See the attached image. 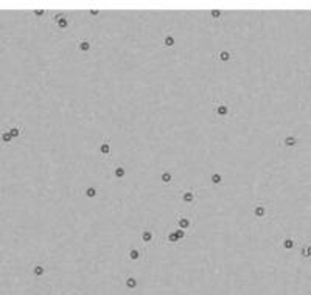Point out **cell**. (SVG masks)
Listing matches in <instances>:
<instances>
[{
	"mask_svg": "<svg viewBox=\"0 0 311 295\" xmlns=\"http://www.w3.org/2000/svg\"><path fill=\"white\" fill-rule=\"evenodd\" d=\"M229 113H230V107L226 103L218 101V103L213 104V115L215 117H227Z\"/></svg>",
	"mask_w": 311,
	"mask_h": 295,
	"instance_id": "6da1fadb",
	"label": "cell"
},
{
	"mask_svg": "<svg viewBox=\"0 0 311 295\" xmlns=\"http://www.w3.org/2000/svg\"><path fill=\"white\" fill-rule=\"evenodd\" d=\"M53 20L56 22V27H58L59 30H65V28H68V25H70V20H68V17H65L62 13L56 14Z\"/></svg>",
	"mask_w": 311,
	"mask_h": 295,
	"instance_id": "7a4b0ae2",
	"label": "cell"
},
{
	"mask_svg": "<svg viewBox=\"0 0 311 295\" xmlns=\"http://www.w3.org/2000/svg\"><path fill=\"white\" fill-rule=\"evenodd\" d=\"M190 225H191V222H190L188 217H185L184 214H177V227L181 230H187Z\"/></svg>",
	"mask_w": 311,
	"mask_h": 295,
	"instance_id": "3957f363",
	"label": "cell"
},
{
	"mask_svg": "<svg viewBox=\"0 0 311 295\" xmlns=\"http://www.w3.org/2000/svg\"><path fill=\"white\" fill-rule=\"evenodd\" d=\"M109 152H111V140H109V137H104L103 143L100 146V154L101 155H109Z\"/></svg>",
	"mask_w": 311,
	"mask_h": 295,
	"instance_id": "277c9868",
	"label": "cell"
},
{
	"mask_svg": "<svg viewBox=\"0 0 311 295\" xmlns=\"http://www.w3.org/2000/svg\"><path fill=\"white\" fill-rule=\"evenodd\" d=\"M252 213H254V216H255V217L261 219V217H265V216H266L268 210H266V207H265V205H261V204H260V205H255V207H254Z\"/></svg>",
	"mask_w": 311,
	"mask_h": 295,
	"instance_id": "5b68a950",
	"label": "cell"
},
{
	"mask_svg": "<svg viewBox=\"0 0 311 295\" xmlns=\"http://www.w3.org/2000/svg\"><path fill=\"white\" fill-rule=\"evenodd\" d=\"M196 193L198 191H185L182 194V202L184 204H193V201L196 199Z\"/></svg>",
	"mask_w": 311,
	"mask_h": 295,
	"instance_id": "8992f818",
	"label": "cell"
},
{
	"mask_svg": "<svg viewBox=\"0 0 311 295\" xmlns=\"http://www.w3.org/2000/svg\"><path fill=\"white\" fill-rule=\"evenodd\" d=\"M153 238H154V235H153V232H151L150 228L143 230V232L140 233V241H142L143 244H148V242H151V241H153Z\"/></svg>",
	"mask_w": 311,
	"mask_h": 295,
	"instance_id": "52a82bcc",
	"label": "cell"
},
{
	"mask_svg": "<svg viewBox=\"0 0 311 295\" xmlns=\"http://www.w3.org/2000/svg\"><path fill=\"white\" fill-rule=\"evenodd\" d=\"M232 56H233V53H232V52H227V50H223V52L216 53V59H220L221 62H229V61L232 59Z\"/></svg>",
	"mask_w": 311,
	"mask_h": 295,
	"instance_id": "ba28073f",
	"label": "cell"
},
{
	"mask_svg": "<svg viewBox=\"0 0 311 295\" xmlns=\"http://www.w3.org/2000/svg\"><path fill=\"white\" fill-rule=\"evenodd\" d=\"M160 180H162V183H165V185H171V182H173L171 173H168V171H163V173L160 174Z\"/></svg>",
	"mask_w": 311,
	"mask_h": 295,
	"instance_id": "9c48e42d",
	"label": "cell"
},
{
	"mask_svg": "<svg viewBox=\"0 0 311 295\" xmlns=\"http://www.w3.org/2000/svg\"><path fill=\"white\" fill-rule=\"evenodd\" d=\"M282 245H283V249H286V250H293V249L296 247V241H294L293 238H286V239L282 242Z\"/></svg>",
	"mask_w": 311,
	"mask_h": 295,
	"instance_id": "30bf717a",
	"label": "cell"
},
{
	"mask_svg": "<svg viewBox=\"0 0 311 295\" xmlns=\"http://www.w3.org/2000/svg\"><path fill=\"white\" fill-rule=\"evenodd\" d=\"M174 44H176V39H174L171 34H166V36L163 37V47L171 48V47H174Z\"/></svg>",
	"mask_w": 311,
	"mask_h": 295,
	"instance_id": "8fae6325",
	"label": "cell"
},
{
	"mask_svg": "<svg viewBox=\"0 0 311 295\" xmlns=\"http://www.w3.org/2000/svg\"><path fill=\"white\" fill-rule=\"evenodd\" d=\"M92 48V44L89 40H78V50L80 52H89Z\"/></svg>",
	"mask_w": 311,
	"mask_h": 295,
	"instance_id": "7c38bea8",
	"label": "cell"
},
{
	"mask_svg": "<svg viewBox=\"0 0 311 295\" xmlns=\"http://www.w3.org/2000/svg\"><path fill=\"white\" fill-rule=\"evenodd\" d=\"M283 144H285V146H288V148H293V146L297 144V138L293 137V135H286L285 140H283Z\"/></svg>",
	"mask_w": 311,
	"mask_h": 295,
	"instance_id": "4fadbf2b",
	"label": "cell"
},
{
	"mask_svg": "<svg viewBox=\"0 0 311 295\" xmlns=\"http://www.w3.org/2000/svg\"><path fill=\"white\" fill-rule=\"evenodd\" d=\"M114 176H115L117 179H123V177L126 176L125 168H123V166H115V169H114Z\"/></svg>",
	"mask_w": 311,
	"mask_h": 295,
	"instance_id": "5bb4252c",
	"label": "cell"
},
{
	"mask_svg": "<svg viewBox=\"0 0 311 295\" xmlns=\"http://www.w3.org/2000/svg\"><path fill=\"white\" fill-rule=\"evenodd\" d=\"M128 258L132 259V261H135V259L140 258V252H138L137 249H129V250H128Z\"/></svg>",
	"mask_w": 311,
	"mask_h": 295,
	"instance_id": "9a60e30c",
	"label": "cell"
},
{
	"mask_svg": "<svg viewBox=\"0 0 311 295\" xmlns=\"http://www.w3.org/2000/svg\"><path fill=\"white\" fill-rule=\"evenodd\" d=\"M210 180H212L213 185H220V183H223V176L218 174V173H213L212 177H210Z\"/></svg>",
	"mask_w": 311,
	"mask_h": 295,
	"instance_id": "2e32d148",
	"label": "cell"
},
{
	"mask_svg": "<svg viewBox=\"0 0 311 295\" xmlns=\"http://www.w3.org/2000/svg\"><path fill=\"white\" fill-rule=\"evenodd\" d=\"M6 131L11 134V137H13V138H17V137L22 134V128L19 129L17 126H13V128H10V129H6Z\"/></svg>",
	"mask_w": 311,
	"mask_h": 295,
	"instance_id": "e0dca14e",
	"label": "cell"
},
{
	"mask_svg": "<svg viewBox=\"0 0 311 295\" xmlns=\"http://www.w3.org/2000/svg\"><path fill=\"white\" fill-rule=\"evenodd\" d=\"M33 274H34L36 277H42V275L45 274V267H44V266H41V264L34 266V269H33Z\"/></svg>",
	"mask_w": 311,
	"mask_h": 295,
	"instance_id": "ac0fdd59",
	"label": "cell"
},
{
	"mask_svg": "<svg viewBox=\"0 0 311 295\" xmlns=\"http://www.w3.org/2000/svg\"><path fill=\"white\" fill-rule=\"evenodd\" d=\"M84 194L87 196L89 199H92V197H95V196H97V188H93V186H89V188H86Z\"/></svg>",
	"mask_w": 311,
	"mask_h": 295,
	"instance_id": "d6986e66",
	"label": "cell"
},
{
	"mask_svg": "<svg viewBox=\"0 0 311 295\" xmlns=\"http://www.w3.org/2000/svg\"><path fill=\"white\" fill-rule=\"evenodd\" d=\"M0 138H2V141H3V143H6V144H8V143L13 140V137H11V134H10L8 131H3L2 134H0Z\"/></svg>",
	"mask_w": 311,
	"mask_h": 295,
	"instance_id": "ffe728a7",
	"label": "cell"
},
{
	"mask_svg": "<svg viewBox=\"0 0 311 295\" xmlns=\"http://www.w3.org/2000/svg\"><path fill=\"white\" fill-rule=\"evenodd\" d=\"M126 287H128V289H135V287H137V280L132 278V277H129V278L126 280Z\"/></svg>",
	"mask_w": 311,
	"mask_h": 295,
	"instance_id": "44dd1931",
	"label": "cell"
},
{
	"mask_svg": "<svg viewBox=\"0 0 311 295\" xmlns=\"http://www.w3.org/2000/svg\"><path fill=\"white\" fill-rule=\"evenodd\" d=\"M302 256H305V258H311V244L306 247V250H305V247L302 249Z\"/></svg>",
	"mask_w": 311,
	"mask_h": 295,
	"instance_id": "7402d4cb",
	"label": "cell"
},
{
	"mask_svg": "<svg viewBox=\"0 0 311 295\" xmlns=\"http://www.w3.org/2000/svg\"><path fill=\"white\" fill-rule=\"evenodd\" d=\"M174 235H176V236H177V239H179V241H181V239H182V238H185V235H187V232H185V230H181V228H177V230H176V232H174Z\"/></svg>",
	"mask_w": 311,
	"mask_h": 295,
	"instance_id": "603a6c76",
	"label": "cell"
},
{
	"mask_svg": "<svg viewBox=\"0 0 311 295\" xmlns=\"http://www.w3.org/2000/svg\"><path fill=\"white\" fill-rule=\"evenodd\" d=\"M210 14H212L213 19H220V17H221V11H220V10H212Z\"/></svg>",
	"mask_w": 311,
	"mask_h": 295,
	"instance_id": "cb8c5ba5",
	"label": "cell"
},
{
	"mask_svg": "<svg viewBox=\"0 0 311 295\" xmlns=\"http://www.w3.org/2000/svg\"><path fill=\"white\" fill-rule=\"evenodd\" d=\"M168 241H170V242H173V244H176V242H179V239H177V236H176V235H174V232H173V233H170V235H168Z\"/></svg>",
	"mask_w": 311,
	"mask_h": 295,
	"instance_id": "d4e9b609",
	"label": "cell"
},
{
	"mask_svg": "<svg viewBox=\"0 0 311 295\" xmlns=\"http://www.w3.org/2000/svg\"><path fill=\"white\" fill-rule=\"evenodd\" d=\"M44 14H45L44 10H36V11H34V16H37V17H41V16H44Z\"/></svg>",
	"mask_w": 311,
	"mask_h": 295,
	"instance_id": "484cf974",
	"label": "cell"
},
{
	"mask_svg": "<svg viewBox=\"0 0 311 295\" xmlns=\"http://www.w3.org/2000/svg\"><path fill=\"white\" fill-rule=\"evenodd\" d=\"M89 14H90V16H98V14H100V11H98V10H90V11H89Z\"/></svg>",
	"mask_w": 311,
	"mask_h": 295,
	"instance_id": "4316f807",
	"label": "cell"
}]
</instances>
